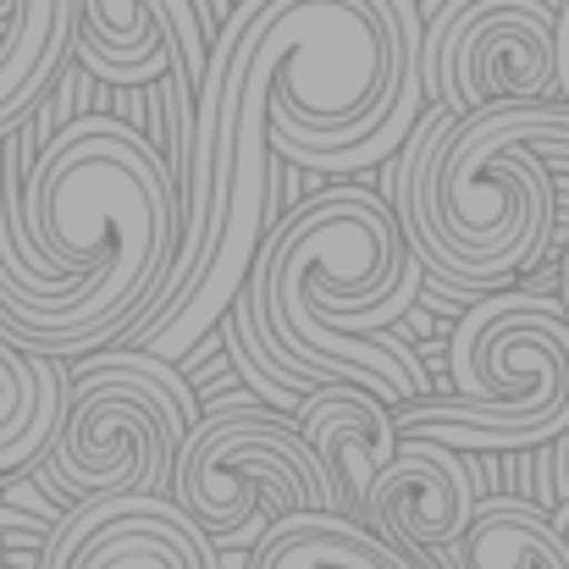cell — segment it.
<instances>
[{"label":"cell","mask_w":569,"mask_h":569,"mask_svg":"<svg viewBox=\"0 0 569 569\" xmlns=\"http://www.w3.org/2000/svg\"><path fill=\"white\" fill-rule=\"evenodd\" d=\"M565 0H420V89L453 122L548 106Z\"/></svg>","instance_id":"8992f818"},{"label":"cell","mask_w":569,"mask_h":569,"mask_svg":"<svg viewBox=\"0 0 569 569\" xmlns=\"http://www.w3.org/2000/svg\"><path fill=\"white\" fill-rule=\"evenodd\" d=\"M559 310H565V321H569V254H565V299H559Z\"/></svg>","instance_id":"2e32d148"},{"label":"cell","mask_w":569,"mask_h":569,"mask_svg":"<svg viewBox=\"0 0 569 569\" xmlns=\"http://www.w3.org/2000/svg\"><path fill=\"white\" fill-rule=\"evenodd\" d=\"M216 33L210 0H78L72 56L106 83H156L172 67L199 94Z\"/></svg>","instance_id":"52a82bcc"},{"label":"cell","mask_w":569,"mask_h":569,"mask_svg":"<svg viewBox=\"0 0 569 569\" xmlns=\"http://www.w3.org/2000/svg\"><path fill=\"white\" fill-rule=\"evenodd\" d=\"M210 542H238L254 531L260 509L282 515H338V492L299 437L293 415H271L249 398L210 403L178 448L167 492Z\"/></svg>","instance_id":"5b68a950"},{"label":"cell","mask_w":569,"mask_h":569,"mask_svg":"<svg viewBox=\"0 0 569 569\" xmlns=\"http://www.w3.org/2000/svg\"><path fill=\"white\" fill-rule=\"evenodd\" d=\"M67 398L72 371L61 360H28L0 343V481L50 453Z\"/></svg>","instance_id":"7c38bea8"},{"label":"cell","mask_w":569,"mask_h":569,"mask_svg":"<svg viewBox=\"0 0 569 569\" xmlns=\"http://www.w3.org/2000/svg\"><path fill=\"white\" fill-rule=\"evenodd\" d=\"M178 254V189L128 122L56 128L22 199V260L0 271V343L89 360L122 338Z\"/></svg>","instance_id":"6da1fadb"},{"label":"cell","mask_w":569,"mask_h":569,"mask_svg":"<svg viewBox=\"0 0 569 569\" xmlns=\"http://www.w3.org/2000/svg\"><path fill=\"white\" fill-rule=\"evenodd\" d=\"M39 569H221V559L172 498H89L56 520Z\"/></svg>","instance_id":"ba28073f"},{"label":"cell","mask_w":569,"mask_h":569,"mask_svg":"<svg viewBox=\"0 0 569 569\" xmlns=\"http://www.w3.org/2000/svg\"><path fill=\"white\" fill-rule=\"evenodd\" d=\"M569 111L509 106L453 122L431 111L398 167V232L431 277L453 299H492L515 277H526L553 243V178L537 150L565 144Z\"/></svg>","instance_id":"7a4b0ae2"},{"label":"cell","mask_w":569,"mask_h":569,"mask_svg":"<svg viewBox=\"0 0 569 569\" xmlns=\"http://www.w3.org/2000/svg\"><path fill=\"white\" fill-rule=\"evenodd\" d=\"M448 569H569L553 515L531 498H481L465 537L448 548Z\"/></svg>","instance_id":"5bb4252c"},{"label":"cell","mask_w":569,"mask_h":569,"mask_svg":"<svg viewBox=\"0 0 569 569\" xmlns=\"http://www.w3.org/2000/svg\"><path fill=\"white\" fill-rule=\"evenodd\" d=\"M67 371L72 398L50 453L39 459L44 481L72 503L167 498L178 448L199 420V403L183 377L144 349L89 355Z\"/></svg>","instance_id":"277c9868"},{"label":"cell","mask_w":569,"mask_h":569,"mask_svg":"<svg viewBox=\"0 0 569 569\" xmlns=\"http://www.w3.org/2000/svg\"><path fill=\"white\" fill-rule=\"evenodd\" d=\"M553 531H559V542H565V553H569V503L553 509Z\"/></svg>","instance_id":"9a60e30c"},{"label":"cell","mask_w":569,"mask_h":569,"mask_svg":"<svg viewBox=\"0 0 569 569\" xmlns=\"http://www.w3.org/2000/svg\"><path fill=\"white\" fill-rule=\"evenodd\" d=\"M0 139L28 122L78 39V0H0Z\"/></svg>","instance_id":"8fae6325"},{"label":"cell","mask_w":569,"mask_h":569,"mask_svg":"<svg viewBox=\"0 0 569 569\" xmlns=\"http://www.w3.org/2000/svg\"><path fill=\"white\" fill-rule=\"evenodd\" d=\"M0 569H6V548H0Z\"/></svg>","instance_id":"e0dca14e"},{"label":"cell","mask_w":569,"mask_h":569,"mask_svg":"<svg viewBox=\"0 0 569 569\" xmlns=\"http://www.w3.org/2000/svg\"><path fill=\"white\" fill-rule=\"evenodd\" d=\"M476 503H481V481L470 470V453H453L431 437H403L392 465L371 487L366 531L392 542L403 559L448 553L476 520Z\"/></svg>","instance_id":"9c48e42d"},{"label":"cell","mask_w":569,"mask_h":569,"mask_svg":"<svg viewBox=\"0 0 569 569\" xmlns=\"http://www.w3.org/2000/svg\"><path fill=\"white\" fill-rule=\"evenodd\" d=\"M299 437L310 442V453L321 459L332 492H338V515L366 526L371 515V487L377 476L392 465L398 453V426H392V409L371 398L366 387H316L305 392L299 403Z\"/></svg>","instance_id":"30bf717a"},{"label":"cell","mask_w":569,"mask_h":569,"mask_svg":"<svg viewBox=\"0 0 569 569\" xmlns=\"http://www.w3.org/2000/svg\"><path fill=\"white\" fill-rule=\"evenodd\" d=\"M453 398L392 409L398 437L453 453H526L569 431V321L553 299L492 293L465 310L448 343Z\"/></svg>","instance_id":"3957f363"},{"label":"cell","mask_w":569,"mask_h":569,"mask_svg":"<svg viewBox=\"0 0 569 569\" xmlns=\"http://www.w3.org/2000/svg\"><path fill=\"white\" fill-rule=\"evenodd\" d=\"M249 569H420V565L403 559L392 542H381L377 531L343 520V515H282V520H271L254 537Z\"/></svg>","instance_id":"4fadbf2b"}]
</instances>
